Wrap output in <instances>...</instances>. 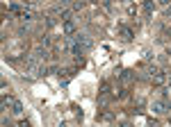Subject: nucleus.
<instances>
[{"instance_id":"nucleus-1","label":"nucleus","mask_w":171,"mask_h":127,"mask_svg":"<svg viewBox=\"0 0 171 127\" xmlns=\"http://www.w3.org/2000/svg\"><path fill=\"white\" fill-rule=\"evenodd\" d=\"M73 41H75V45H78L82 52L91 50V45H94L91 36H89V34H85V32H75V34H73Z\"/></svg>"},{"instance_id":"nucleus-2","label":"nucleus","mask_w":171,"mask_h":127,"mask_svg":"<svg viewBox=\"0 0 171 127\" xmlns=\"http://www.w3.org/2000/svg\"><path fill=\"white\" fill-rule=\"evenodd\" d=\"M48 48H43V45H39V48H34V52H32V57H37L39 61H48Z\"/></svg>"},{"instance_id":"nucleus-3","label":"nucleus","mask_w":171,"mask_h":127,"mask_svg":"<svg viewBox=\"0 0 171 127\" xmlns=\"http://www.w3.org/2000/svg\"><path fill=\"white\" fill-rule=\"evenodd\" d=\"M151 109H153L155 114H164V111H167V102H164V100H155Z\"/></svg>"},{"instance_id":"nucleus-4","label":"nucleus","mask_w":171,"mask_h":127,"mask_svg":"<svg viewBox=\"0 0 171 127\" xmlns=\"http://www.w3.org/2000/svg\"><path fill=\"white\" fill-rule=\"evenodd\" d=\"M64 34L66 36H73L75 34V23L73 21H64Z\"/></svg>"},{"instance_id":"nucleus-5","label":"nucleus","mask_w":171,"mask_h":127,"mask_svg":"<svg viewBox=\"0 0 171 127\" xmlns=\"http://www.w3.org/2000/svg\"><path fill=\"white\" fill-rule=\"evenodd\" d=\"M14 98H9V95H2V109H7V107H14Z\"/></svg>"},{"instance_id":"nucleus-6","label":"nucleus","mask_w":171,"mask_h":127,"mask_svg":"<svg viewBox=\"0 0 171 127\" xmlns=\"http://www.w3.org/2000/svg\"><path fill=\"white\" fill-rule=\"evenodd\" d=\"M121 36H123V41H130L132 39V32H130L128 27H121Z\"/></svg>"},{"instance_id":"nucleus-7","label":"nucleus","mask_w":171,"mask_h":127,"mask_svg":"<svg viewBox=\"0 0 171 127\" xmlns=\"http://www.w3.org/2000/svg\"><path fill=\"white\" fill-rule=\"evenodd\" d=\"M11 111H14V114H21V111H23V104H21V102H14V107H11Z\"/></svg>"},{"instance_id":"nucleus-8","label":"nucleus","mask_w":171,"mask_h":127,"mask_svg":"<svg viewBox=\"0 0 171 127\" xmlns=\"http://www.w3.org/2000/svg\"><path fill=\"white\" fill-rule=\"evenodd\" d=\"M144 11H146V14L153 11V2H151V0H146V2H144Z\"/></svg>"},{"instance_id":"nucleus-9","label":"nucleus","mask_w":171,"mask_h":127,"mask_svg":"<svg viewBox=\"0 0 171 127\" xmlns=\"http://www.w3.org/2000/svg\"><path fill=\"white\" fill-rule=\"evenodd\" d=\"M39 45L48 48V45H50V39H48V36H41V39H39Z\"/></svg>"},{"instance_id":"nucleus-10","label":"nucleus","mask_w":171,"mask_h":127,"mask_svg":"<svg viewBox=\"0 0 171 127\" xmlns=\"http://www.w3.org/2000/svg\"><path fill=\"white\" fill-rule=\"evenodd\" d=\"M62 21H71V11H68V9L62 11Z\"/></svg>"},{"instance_id":"nucleus-11","label":"nucleus","mask_w":171,"mask_h":127,"mask_svg":"<svg viewBox=\"0 0 171 127\" xmlns=\"http://www.w3.org/2000/svg\"><path fill=\"white\" fill-rule=\"evenodd\" d=\"M46 25H48V27H52V25H55V18H52V16H48V18H46Z\"/></svg>"},{"instance_id":"nucleus-12","label":"nucleus","mask_w":171,"mask_h":127,"mask_svg":"<svg viewBox=\"0 0 171 127\" xmlns=\"http://www.w3.org/2000/svg\"><path fill=\"white\" fill-rule=\"evenodd\" d=\"M82 7H85V2H82V0H78L75 5H73V9H82Z\"/></svg>"}]
</instances>
